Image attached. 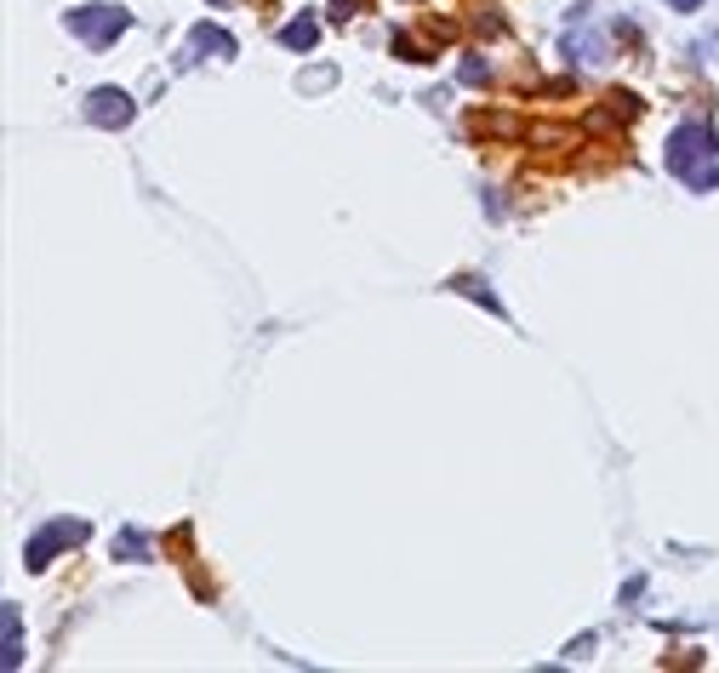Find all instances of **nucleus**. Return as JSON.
<instances>
[{
    "label": "nucleus",
    "instance_id": "nucleus-1",
    "mask_svg": "<svg viewBox=\"0 0 719 673\" xmlns=\"http://www.w3.org/2000/svg\"><path fill=\"white\" fill-rule=\"evenodd\" d=\"M714 132L708 126H680L674 137H668V149H663V160H668V171L685 183V189H714L719 183V171H714Z\"/></svg>",
    "mask_w": 719,
    "mask_h": 673
},
{
    "label": "nucleus",
    "instance_id": "nucleus-2",
    "mask_svg": "<svg viewBox=\"0 0 719 673\" xmlns=\"http://www.w3.org/2000/svg\"><path fill=\"white\" fill-rule=\"evenodd\" d=\"M64 23H69V35H81L86 46H108L132 29V12L126 6H74V12H64Z\"/></svg>",
    "mask_w": 719,
    "mask_h": 673
},
{
    "label": "nucleus",
    "instance_id": "nucleus-3",
    "mask_svg": "<svg viewBox=\"0 0 719 673\" xmlns=\"http://www.w3.org/2000/svg\"><path fill=\"white\" fill-rule=\"evenodd\" d=\"M86 537H91V525H86V520H52V525L40 531V537H29V548H23L29 571H46L57 548H74V542H86Z\"/></svg>",
    "mask_w": 719,
    "mask_h": 673
},
{
    "label": "nucleus",
    "instance_id": "nucleus-4",
    "mask_svg": "<svg viewBox=\"0 0 719 673\" xmlns=\"http://www.w3.org/2000/svg\"><path fill=\"white\" fill-rule=\"evenodd\" d=\"M132 115H137V103L120 86H98L86 98V120H91V126H115L120 132V126H132Z\"/></svg>",
    "mask_w": 719,
    "mask_h": 673
},
{
    "label": "nucleus",
    "instance_id": "nucleus-5",
    "mask_svg": "<svg viewBox=\"0 0 719 673\" xmlns=\"http://www.w3.org/2000/svg\"><path fill=\"white\" fill-rule=\"evenodd\" d=\"M23 662V628H18V605H0V668L18 673Z\"/></svg>",
    "mask_w": 719,
    "mask_h": 673
},
{
    "label": "nucleus",
    "instance_id": "nucleus-6",
    "mask_svg": "<svg viewBox=\"0 0 719 673\" xmlns=\"http://www.w3.org/2000/svg\"><path fill=\"white\" fill-rule=\"evenodd\" d=\"M195 52H217V57H234V35H223V29H212V23H195Z\"/></svg>",
    "mask_w": 719,
    "mask_h": 673
},
{
    "label": "nucleus",
    "instance_id": "nucleus-7",
    "mask_svg": "<svg viewBox=\"0 0 719 673\" xmlns=\"http://www.w3.org/2000/svg\"><path fill=\"white\" fill-rule=\"evenodd\" d=\"M315 35H320L315 18H297V23L280 29V46H291V52H315Z\"/></svg>",
    "mask_w": 719,
    "mask_h": 673
},
{
    "label": "nucleus",
    "instance_id": "nucleus-8",
    "mask_svg": "<svg viewBox=\"0 0 719 673\" xmlns=\"http://www.w3.org/2000/svg\"><path fill=\"white\" fill-rule=\"evenodd\" d=\"M559 52L576 57V64H600L605 46H600V35H566V40H559Z\"/></svg>",
    "mask_w": 719,
    "mask_h": 673
},
{
    "label": "nucleus",
    "instance_id": "nucleus-9",
    "mask_svg": "<svg viewBox=\"0 0 719 673\" xmlns=\"http://www.w3.org/2000/svg\"><path fill=\"white\" fill-rule=\"evenodd\" d=\"M115 554H120V559H143V531H132V525H126V531L115 537Z\"/></svg>",
    "mask_w": 719,
    "mask_h": 673
},
{
    "label": "nucleus",
    "instance_id": "nucleus-10",
    "mask_svg": "<svg viewBox=\"0 0 719 673\" xmlns=\"http://www.w3.org/2000/svg\"><path fill=\"white\" fill-rule=\"evenodd\" d=\"M668 6H680V12H697V6H702V0H668Z\"/></svg>",
    "mask_w": 719,
    "mask_h": 673
}]
</instances>
